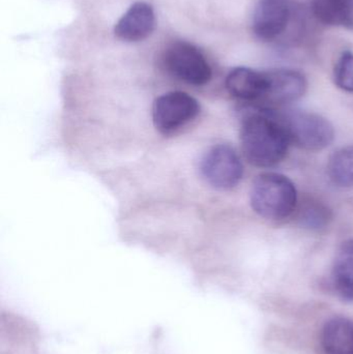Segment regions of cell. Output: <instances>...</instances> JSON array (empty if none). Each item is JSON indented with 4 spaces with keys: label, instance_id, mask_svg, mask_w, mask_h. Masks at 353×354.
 <instances>
[{
    "label": "cell",
    "instance_id": "cell-1",
    "mask_svg": "<svg viewBox=\"0 0 353 354\" xmlns=\"http://www.w3.org/2000/svg\"><path fill=\"white\" fill-rule=\"evenodd\" d=\"M240 143L249 163L267 168L283 161L290 140L280 118L265 112H254L242 120Z\"/></svg>",
    "mask_w": 353,
    "mask_h": 354
},
{
    "label": "cell",
    "instance_id": "cell-2",
    "mask_svg": "<svg viewBox=\"0 0 353 354\" xmlns=\"http://www.w3.org/2000/svg\"><path fill=\"white\" fill-rule=\"evenodd\" d=\"M251 205L259 216L267 220L288 218L298 207L296 185L287 176L263 174L255 179L250 193Z\"/></svg>",
    "mask_w": 353,
    "mask_h": 354
},
{
    "label": "cell",
    "instance_id": "cell-3",
    "mask_svg": "<svg viewBox=\"0 0 353 354\" xmlns=\"http://www.w3.org/2000/svg\"><path fill=\"white\" fill-rule=\"evenodd\" d=\"M290 143L305 151H318L327 149L335 138L333 124L318 114L294 111L280 118Z\"/></svg>",
    "mask_w": 353,
    "mask_h": 354
},
{
    "label": "cell",
    "instance_id": "cell-4",
    "mask_svg": "<svg viewBox=\"0 0 353 354\" xmlns=\"http://www.w3.org/2000/svg\"><path fill=\"white\" fill-rule=\"evenodd\" d=\"M163 64L172 76L195 86L207 84L213 76L204 54L188 41L170 44L164 51Z\"/></svg>",
    "mask_w": 353,
    "mask_h": 354
},
{
    "label": "cell",
    "instance_id": "cell-5",
    "mask_svg": "<svg viewBox=\"0 0 353 354\" xmlns=\"http://www.w3.org/2000/svg\"><path fill=\"white\" fill-rule=\"evenodd\" d=\"M200 112L198 101L182 91L164 93L153 106V122L164 135H171L194 120Z\"/></svg>",
    "mask_w": 353,
    "mask_h": 354
},
{
    "label": "cell",
    "instance_id": "cell-6",
    "mask_svg": "<svg viewBox=\"0 0 353 354\" xmlns=\"http://www.w3.org/2000/svg\"><path fill=\"white\" fill-rule=\"evenodd\" d=\"M200 168L205 180L218 189H232L244 176L240 156L227 145L211 147L203 157Z\"/></svg>",
    "mask_w": 353,
    "mask_h": 354
},
{
    "label": "cell",
    "instance_id": "cell-7",
    "mask_svg": "<svg viewBox=\"0 0 353 354\" xmlns=\"http://www.w3.org/2000/svg\"><path fill=\"white\" fill-rule=\"evenodd\" d=\"M289 0H259L253 14V31L263 41H273L284 32L289 22Z\"/></svg>",
    "mask_w": 353,
    "mask_h": 354
},
{
    "label": "cell",
    "instance_id": "cell-8",
    "mask_svg": "<svg viewBox=\"0 0 353 354\" xmlns=\"http://www.w3.org/2000/svg\"><path fill=\"white\" fill-rule=\"evenodd\" d=\"M267 73V86L263 102L271 105H285L298 101L307 91V80L294 70L271 71Z\"/></svg>",
    "mask_w": 353,
    "mask_h": 354
},
{
    "label": "cell",
    "instance_id": "cell-9",
    "mask_svg": "<svg viewBox=\"0 0 353 354\" xmlns=\"http://www.w3.org/2000/svg\"><path fill=\"white\" fill-rule=\"evenodd\" d=\"M155 16L153 6L146 2L138 1L130 6L114 27V33L124 41H139L146 39L153 32Z\"/></svg>",
    "mask_w": 353,
    "mask_h": 354
},
{
    "label": "cell",
    "instance_id": "cell-10",
    "mask_svg": "<svg viewBox=\"0 0 353 354\" xmlns=\"http://www.w3.org/2000/svg\"><path fill=\"white\" fill-rule=\"evenodd\" d=\"M267 86V73L242 66L233 68L226 78L228 93L240 101H263Z\"/></svg>",
    "mask_w": 353,
    "mask_h": 354
},
{
    "label": "cell",
    "instance_id": "cell-11",
    "mask_svg": "<svg viewBox=\"0 0 353 354\" xmlns=\"http://www.w3.org/2000/svg\"><path fill=\"white\" fill-rule=\"evenodd\" d=\"M319 346L323 354H353V322L343 316L331 318L321 328Z\"/></svg>",
    "mask_w": 353,
    "mask_h": 354
},
{
    "label": "cell",
    "instance_id": "cell-12",
    "mask_svg": "<svg viewBox=\"0 0 353 354\" xmlns=\"http://www.w3.org/2000/svg\"><path fill=\"white\" fill-rule=\"evenodd\" d=\"M332 281L342 299L353 301V239L340 247L334 262Z\"/></svg>",
    "mask_w": 353,
    "mask_h": 354
},
{
    "label": "cell",
    "instance_id": "cell-13",
    "mask_svg": "<svg viewBox=\"0 0 353 354\" xmlns=\"http://www.w3.org/2000/svg\"><path fill=\"white\" fill-rule=\"evenodd\" d=\"M312 8L323 24L353 27V0H313Z\"/></svg>",
    "mask_w": 353,
    "mask_h": 354
},
{
    "label": "cell",
    "instance_id": "cell-14",
    "mask_svg": "<svg viewBox=\"0 0 353 354\" xmlns=\"http://www.w3.org/2000/svg\"><path fill=\"white\" fill-rule=\"evenodd\" d=\"M298 210V220L305 228L311 230H321L329 226L332 220V212L323 202L315 199H307L300 204Z\"/></svg>",
    "mask_w": 353,
    "mask_h": 354
},
{
    "label": "cell",
    "instance_id": "cell-15",
    "mask_svg": "<svg viewBox=\"0 0 353 354\" xmlns=\"http://www.w3.org/2000/svg\"><path fill=\"white\" fill-rule=\"evenodd\" d=\"M327 174L335 185L353 187V147L336 151L327 164Z\"/></svg>",
    "mask_w": 353,
    "mask_h": 354
},
{
    "label": "cell",
    "instance_id": "cell-16",
    "mask_svg": "<svg viewBox=\"0 0 353 354\" xmlns=\"http://www.w3.org/2000/svg\"><path fill=\"white\" fill-rule=\"evenodd\" d=\"M334 78L339 88L353 93V52L345 51L340 56L335 66Z\"/></svg>",
    "mask_w": 353,
    "mask_h": 354
}]
</instances>
